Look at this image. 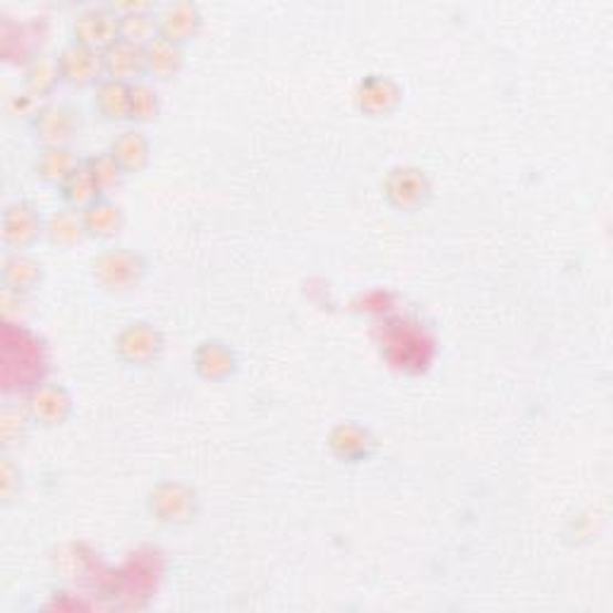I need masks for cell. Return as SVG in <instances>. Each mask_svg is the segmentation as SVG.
<instances>
[{"label": "cell", "mask_w": 613, "mask_h": 613, "mask_svg": "<svg viewBox=\"0 0 613 613\" xmlns=\"http://www.w3.org/2000/svg\"><path fill=\"white\" fill-rule=\"evenodd\" d=\"M160 115V98L156 86L147 80H139L133 84V94H129V121L137 125L154 123Z\"/></svg>", "instance_id": "26"}, {"label": "cell", "mask_w": 613, "mask_h": 613, "mask_svg": "<svg viewBox=\"0 0 613 613\" xmlns=\"http://www.w3.org/2000/svg\"><path fill=\"white\" fill-rule=\"evenodd\" d=\"M84 168L90 170V175L94 178V183L98 185L101 193L108 197V193H113L115 187H118L125 178L123 168L118 166V160L111 156V152H98L92 154L90 158H84Z\"/></svg>", "instance_id": "28"}, {"label": "cell", "mask_w": 613, "mask_h": 613, "mask_svg": "<svg viewBox=\"0 0 613 613\" xmlns=\"http://www.w3.org/2000/svg\"><path fill=\"white\" fill-rule=\"evenodd\" d=\"M401 101V84L388 75H382V72L364 75L355 86V106L367 118H386V115L398 111Z\"/></svg>", "instance_id": "11"}, {"label": "cell", "mask_w": 613, "mask_h": 613, "mask_svg": "<svg viewBox=\"0 0 613 613\" xmlns=\"http://www.w3.org/2000/svg\"><path fill=\"white\" fill-rule=\"evenodd\" d=\"M129 94H133V84L104 77L94 86V108L104 121H129Z\"/></svg>", "instance_id": "22"}, {"label": "cell", "mask_w": 613, "mask_h": 613, "mask_svg": "<svg viewBox=\"0 0 613 613\" xmlns=\"http://www.w3.org/2000/svg\"><path fill=\"white\" fill-rule=\"evenodd\" d=\"M72 41L96 53L108 51L121 39V18L113 6H94L72 20Z\"/></svg>", "instance_id": "8"}, {"label": "cell", "mask_w": 613, "mask_h": 613, "mask_svg": "<svg viewBox=\"0 0 613 613\" xmlns=\"http://www.w3.org/2000/svg\"><path fill=\"white\" fill-rule=\"evenodd\" d=\"M61 82V70H58V61L51 55L37 53L32 61L24 65V90L32 92L34 96L46 101L53 96Z\"/></svg>", "instance_id": "24"}, {"label": "cell", "mask_w": 613, "mask_h": 613, "mask_svg": "<svg viewBox=\"0 0 613 613\" xmlns=\"http://www.w3.org/2000/svg\"><path fill=\"white\" fill-rule=\"evenodd\" d=\"M32 425L34 422L27 415L24 405L6 403L3 407H0V444H3L6 450L22 444Z\"/></svg>", "instance_id": "27"}, {"label": "cell", "mask_w": 613, "mask_h": 613, "mask_svg": "<svg viewBox=\"0 0 613 613\" xmlns=\"http://www.w3.org/2000/svg\"><path fill=\"white\" fill-rule=\"evenodd\" d=\"M121 18V39L147 46L156 32V6L154 3H111Z\"/></svg>", "instance_id": "17"}, {"label": "cell", "mask_w": 613, "mask_h": 613, "mask_svg": "<svg viewBox=\"0 0 613 613\" xmlns=\"http://www.w3.org/2000/svg\"><path fill=\"white\" fill-rule=\"evenodd\" d=\"M115 355L127 367H152L164 353V333L152 321L135 319L115 333L113 339Z\"/></svg>", "instance_id": "5"}, {"label": "cell", "mask_w": 613, "mask_h": 613, "mask_svg": "<svg viewBox=\"0 0 613 613\" xmlns=\"http://www.w3.org/2000/svg\"><path fill=\"white\" fill-rule=\"evenodd\" d=\"M27 125L29 135L39 144V149L70 147V142L75 139L82 129V115L75 106L53 104V101H49V104L34 115L32 123Z\"/></svg>", "instance_id": "6"}, {"label": "cell", "mask_w": 613, "mask_h": 613, "mask_svg": "<svg viewBox=\"0 0 613 613\" xmlns=\"http://www.w3.org/2000/svg\"><path fill=\"white\" fill-rule=\"evenodd\" d=\"M0 283L3 290L14 295H32L43 283V267L37 257L29 252H8L0 267Z\"/></svg>", "instance_id": "15"}, {"label": "cell", "mask_w": 613, "mask_h": 613, "mask_svg": "<svg viewBox=\"0 0 613 613\" xmlns=\"http://www.w3.org/2000/svg\"><path fill=\"white\" fill-rule=\"evenodd\" d=\"M101 55H104V75L108 80L135 84L147 77V72H144V49L137 46V43L118 39Z\"/></svg>", "instance_id": "16"}, {"label": "cell", "mask_w": 613, "mask_h": 613, "mask_svg": "<svg viewBox=\"0 0 613 613\" xmlns=\"http://www.w3.org/2000/svg\"><path fill=\"white\" fill-rule=\"evenodd\" d=\"M384 355L393 367L419 372L427 367V362L434 355L432 335L411 319H393L384 329L382 341Z\"/></svg>", "instance_id": "2"}, {"label": "cell", "mask_w": 613, "mask_h": 613, "mask_svg": "<svg viewBox=\"0 0 613 613\" xmlns=\"http://www.w3.org/2000/svg\"><path fill=\"white\" fill-rule=\"evenodd\" d=\"M238 353L221 339L201 341L193 353V370L209 384H224L238 372Z\"/></svg>", "instance_id": "13"}, {"label": "cell", "mask_w": 613, "mask_h": 613, "mask_svg": "<svg viewBox=\"0 0 613 613\" xmlns=\"http://www.w3.org/2000/svg\"><path fill=\"white\" fill-rule=\"evenodd\" d=\"M58 70H61V82L75 90H94V86L104 80V55L80 46V43L70 41L55 55Z\"/></svg>", "instance_id": "9"}, {"label": "cell", "mask_w": 613, "mask_h": 613, "mask_svg": "<svg viewBox=\"0 0 613 613\" xmlns=\"http://www.w3.org/2000/svg\"><path fill=\"white\" fill-rule=\"evenodd\" d=\"M149 516L166 528H187L199 516V493L180 479H160L147 493Z\"/></svg>", "instance_id": "3"}, {"label": "cell", "mask_w": 613, "mask_h": 613, "mask_svg": "<svg viewBox=\"0 0 613 613\" xmlns=\"http://www.w3.org/2000/svg\"><path fill=\"white\" fill-rule=\"evenodd\" d=\"M82 164L84 160H80V156L70 147L39 149L34 158V175L41 183L61 187Z\"/></svg>", "instance_id": "21"}, {"label": "cell", "mask_w": 613, "mask_h": 613, "mask_svg": "<svg viewBox=\"0 0 613 613\" xmlns=\"http://www.w3.org/2000/svg\"><path fill=\"white\" fill-rule=\"evenodd\" d=\"M185 65V46L168 39H152L144 46V72L156 82H168L180 75Z\"/></svg>", "instance_id": "18"}, {"label": "cell", "mask_w": 613, "mask_h": 613, "mask_svg": "<svg viewBox=\"0 0 613 613\" xmlns=\"http://www.w3.org/2000/svg\"><path fill=\"white\" fill-rule=\"evenodd\" d=\"M49 104V101H43V98H39V96H34L32 92H27L24 90V86H22V90L20 92H14L8 101H6V113L10 115V118H14V121H27V123H32V118H34V115L43 108V106H46Z\"/></svg>", "instance_id": "30"}, {"label": "cell", "mask_w": 613, "mask_h": 613, "mask_svg": "<svg viewBox=\"0 0 613 613\" xmlns=\"http://www.w3.org/2000/svg\"><path fill=\"white\" fill-rule=\"evenodd\" d=\"M149 273V264L142 252L133 247L113 245L92 257L90 276L92 281L111 295H125L137 290Z\"/></svg>", "instance_id": "1"}, {"label": "cell", "mask_w": 613, "mask_h": 613, "mask_svg": "<svg viewBox=\"0 0 613 613\" xmlns=\"http://www.w3.org/2000/svg\"><path fill=\"white\" fill-rule=\"evenodd\" d=\"M382 189L388 207L401 214H415L425 209L432 199V180L427 170L419 166L391 168Z\"/></svg>", "instance_id": "4"}, {"label": "cell", "mask_w": 613, "mask_h": 613, "mask_svg": "<svg viewBox=\"0 0 613 613\" xmlns=\"http://www.w3.org/2000/svg\"><path fill=\"white\" fill-rule=\"evenodd\" d=\"M22 470L8 454L0 458V503L10 506L20 499L22 493Z\"/></svg>", "instance_id": "29"}, {"label": "cell", "mask_w": 613, "mask_h": 613, "mask_svg": "<svg viewBox=\"0 0 613 613\" xmlns=\"http://www.w3.org/2000/svg\"><path fill=\"white\" fill-rule=\"evenodd\" d=\"M201 29V10L195 3H168L156 10V32L160 39H168L173 43H185L193 41Z\"/></svg>", "instance_id": "14"}, {"label": "cell", "mask_w": 613, "mask_h": 613, "mask_svg": "<svg viewBox=\"0 0 613 613\" xmlns=\"http://www.w3.org/2000/svg\"><path fill=\"white\" fill-rule=\"evenodd\" d=\"M43 238L53 242L55 247H75L86 238V230L82 224V214L61 207L51 216H46V226H43Z\"/></svg>", "instance_id": "23"}, {"label": "cell", "mask_w": 613, "mask_h": 613, "mask_svg": "<svg viewBox=\"0 0 613 613\" xmlns=\"http://www.w3.org/2000/svg\"><path fill=\"white\" fill-rule=\"evenodd\" d=\"M82 214V224L86 238L92 240H113L125 226V214L118 204L108 197H101L92 207H86Z\"/></svg>", "instance_id": "20"}, {"label": "cell", "mask_w": 613, "mask_h": 613, "mask_svg": "<svg viewBox=\"0 0 613 613\" xmlns=\"http://www.w3.org/2000/svg\"><path fill=\"white\" fill-rule=\"evenodd\" d=\"M326 446L339 463L360 465L376 454V436L370 427L357 425V422H341L329 432Z\"/></svg>", "instance_id": "12"}, {"label": "cell", "mask_w": 613, "mask_h": 613, "mask_svg": "<svg viewBox=\"0 0 613 613\" xmlns=\"http://www.w3.org/2000/svg\"><path fill=\"white\" fill-rule=\"evenodd\" d=\"M43 226L46 218L34 207L32 201L18 199L3 211V242L8 252H27L43 238Z\"/></svg>", "instance_id": "10"}, {"label": "cell", "mask_w": 613, "mask_h": 613, "mask_svg": "<svg viewBox=\"0 0 613 613\" xmlns=\"http://www.w3.org/2000/svg\"><path fill=\"white\" fill-rule=\"evenodd\" d=\"M24 411L32 417L34 425L55 429L63 427L72 417V396L63 384L55 382H41L32 388L24 391Z\"/></svg>", "instance_id": "7"}, {"label": "cell", "mask_w": 613, "mask_h": 613, "mask_svg": "<svg viewBox=\"0 0 613 613\" xmlns=\"http://www.w3.org/2000/svg\"><path fill=\"white\" fill-rule=\"evenodd\" d=\"M58 195H61V199H63V207H70L75 211H84L101 197H106L98 189V185L94 183L90 170L84 168V164L75 173H72L61 187H58Z\"/></svg>", "instance_id": "25"}, {"label": "cell", "mask_w": 613, "mask_h": 613, "mask_svg": "<svg viewBox=\"0 0 613 613\" xmlns=\"http://www.w3.org/2000/svg\"><path fill=\"white\" fill-rule=\"evenodd\" d=\"M108 152L115 160H118V166L123 168L125 175H137L149 166L152 142L147 135L142 133V129L129 127V129H123L121 135L113 137Z\"/></svg>", "instance_id": "19"}]
</instances>
